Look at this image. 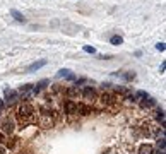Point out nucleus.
Segmentation results:
<instances>
[{
  "instance_id": "3",
  "label": "nucleus",
  "mask_w": 166,
  "mask_h": 154,
  "mask_svg": "<svg viewBox=\"0 0 166 154\" xmlns=\"http://www.w3.org/2000/svg\"><path fill=\"white\" fill-rule=\"evenodd\" d=\"M0 127H2V133H12L14 132V122L10 120V117H5V118L2 120Z\"/></svg>"
},
{
  "instance_id": "23",
  "label": "nucleus",
  "mask_w": 166,
  "mask_h": 154,
  "mask_svg": "<svg viewBox=\"0 0 166 154\" xmlns=\"http://www.w3.org/2000/svg\"><path fill=\"white\" fill-rule=\"evenodd\" d=\"M2 142H4V133L0 132V144H2Z\"/></svg>"
},
{
  "instance_id": "18",
  "label": "nucleus",
  "mask_w": 166,
  "mask_h": 154,
  "mask_svg": "<svg viewBox=\"0 0 166 154\" xmlns=\"http://www.w3.org/2000/svg\"><path fill=\"white\" fill-rule=\"evenodd\" d=\"M123 77L127 81H134L135 79V72H129V74H123Z\"/></svg>"
},
{
  "instance_id": "22",
  "label": "nucleus",
  "mask_w": 166,
  "mask_h": 154,
  "mask_svg": "<svg viewBox=\"0 0 166 154\" xmlns=\"http://www.w3.org/2000/svg\"><path fill=\"white\" fill-rule=\"evenodd\" d=\"M0 154H7V149L2 146V144H0Z\"/></svg>"
},
{
  "instance_id": "2",
  "label": "nucleus",
  "mask_w": 166,
  "mask_h": 154,
  "mask_svg": "<svg viewBox=\"0 0 166 154\" xmlns=\"http://www.w3.org/2000/svg\"><path fill=\"white\" fill-rule=\"evenodd\" d=\"M40 125L48 128V127L53 125V117H51V111H48L46 108H41V115H40Z\"/></svg>"
},
{
  "instance_id": "19",
  "label": "nucleus",
  "mask_w": 166,
  "mask_h": 154,
  "mask_svg": "<svg viewBox=\"0 0 166 154\" xmlns=\"http://www.w3.org/2000/svg\"><path fill=\"white\" fill-rule=\"evenodd\" d=\"M84 51H86V53H96V50L93 48V46H87V45L84 46Z\"/></svg>"
},
{
  "instance_id": "24",
  "label": "nucleus",
  "mask_w": 166,
  "mask_h": 154,
  "mask_svg": "<svg viewBox=\"0 0 166 154\" xmlns=\"http://www.w3.org/2000/svg\"><path fill=\"white\" fill-rule=\"evenodd\" d=\"M2 108H4V101H2V99H0V110H2Z\"/></svg>"
},
{
  "instance_id": "9",
  "label": "nucleus",
  "mask_w": 166,
  "mask_h": 154,
  "mask_svg": "<svg viewBox=\"0 0 166 154\" xmlns=\"http://www.w3.org/2000/svg\"><path fill=\"white\" fill-rule=\"evenodd\" d=\"M77 113H81V115H89V113H93V106H89V105H77Z\"/></svg>"
},
{
  "instance_id": "1",
  "label": "nucleus",
  "mask_w": 166,
  "mask_h": 154,
  "mask_svg": "<svg viewBox=\"0 0 166 154\" xmlns=\"http://www.w3.org/2000/svg\"><path fill=\"white\" fill-rule=\"evenodd\" d=\"M17 118L21 123H29V122H33L35 118V108L31 103H22L19 106V110H17Z\"/></svg>"
},
{
  "instance_id": "13",
  "label": "nucleus",
  "mask_w": 166,
  "mask_h": 154,
  "mask_svg": "<svg viewBox=\"0 0 166 154\" xmlns=\"http://www.w3.org/2000/svg\"><path fill=\"white\" fill-rule=\"evenodd\" d=\"M10 15L14 17L15 21H19V22H24V21H26V17H24V15H22L19 10H15V9H10Z\"/></svg>"
},
{
  "instance_id": "21",
  "label": "nucleus",
  "mask_w": 166,
  "mask_h": 154,
  "mask_svg": "<svg viewBox=\"0 0 166 154\" xmlns=\"http://www.w3.org/2000/svg\"><path fill=\"white\" fill-rule=\"evenodd\" d=\"M158 146H159V149H161V151H163V149H165V139L158 140Z\"/></svg>"
},
{
  "instance_id": "12",
  "label": "nucleus",
  "mask_w": 166,
  "mask_h": 154,
  "mask_svg": "<svg viewBox=\"0 0 166 154\" xmlns=\"http://www.w3.org/2000/svg\"><path fill=\"white\" fill-rule=\"evenodd\" d=\"M140 105H142V108H152V106L156 105V101H154L151 96H147V98H144L140 101Z\"/></svg>"
},
{
  "instance_id": "8",
  "label": "nucleus",
  "mask_w": 166,
  "mask_h": 154,
  "mask_svg": "<svg viewBox=\"0 0 166 154\" xmlns=\"http://www.w3.org/2000/svg\"><path fill=\"white\" fill-rule=\"evenodd\" d=\"M46 65V60H38V62H35V63H31L28 67V72H35V70H38V69H41V67H45Z\"/></svg>"
},
{
  "instance_id": "20",
  "label": "nucleus",
  "mask_w": 166,
  "mask_h": 154,
  "mask_svg": "<svg viewBox=\"0 0 166 154\" xmlns=\"http://www.w3.org/2000/svg\"><path fill=\"white\" fill-rule=\"evenodd\" d=\"M156 48H158L159 51H165V43H158V45H156Z\"/></svg>"
},
{
  "instance_id": "25",
  "label": "nucleus",
  "mask_w": 166,
  "mask_h": 154,
  "mask_svg": "<svg viewBox=\"0 0 166 154\" xmlns=\"http://www.w3.org/2000/svg\"><path fill=\"white\" fill-rule=\"evenodd\" d=\"M159 154H165V153H163V151H161V153H159Z\"/></svg>"
},
{
  "instance_id": "11",
  "label": "nucleus",
  "mask_w": 166,
  "mask_h": 154,
  "mask_svg": "<svg viewBox=\"0 0 166 154\" xmlns=\"http://www.w3.org/2000/svg\"><path fill=\"white\" fill-rule=\"evenodd\" d=\"M58 77H65V79H70V81H74L76 79V76L74 74H70V70L67 69H62V70H58V74H57Z\"/></svg>"
},
{
  "instance_id": "17",
  "label": "nucleus",
  "mask_w": 166,
  "mask_h": 154,
  "mask_svg": "<svg viewBox=\"0 0 166 154\" xmlns=\"http://www.w3.org/2000/svg\"><path fill=\"white\" fill-rule=\"evenodd\" d=\"M46 84H48V81H46V79H45V81H41L40 84H36V86H35V94H38V92L41 91V89H43V87H45Z\"/></svg>"
},
{
  "instance_id": "6",
  "label": "nucleus",
  "mask_w": 166,
  "mask_h": 154,
  "mask_svg": "<svg viewBox=\"0 0 166 154\" xmlns=\"http://www.w3.org/2000/svg\"><path fill=\"white\" fill-rule=\"evenodd\" d=\"M101 101H103V105L111 106V105H115V103H117V98H115L111 92H104L103 96H101Z\"/></svg>"
},
{
  "instance_id": "14",
  "label": "nucleus",
  "mask_w": 166,
  "mask_h": 154,
  "mask_svg": "<svg viewBox=\"0 0 166 154\" xmlns=\"http://www.w3.org/2000/svg\"><path fill=\"white\" fill-rule=\"evenodd\" d=\"M31 89H33V84H26V86H22L21 89H19V94H22V96H24V98H26V96H28L29 94V91H31Z\"/></svg>"
},
{
  "instance_id": "15",
  "label": "nucleus",
  "mask_w": 166,
  "mask_h": 154,
  "mask_svg": "<svg viewBox=\"0 0 166 154\" xmlns=\"http://www.w3.org/2000/svg\"><path fill=\"white\" fill-rule=\"evenodd\" d=\"M110 43H111V45H115V46H117V45H122V43H123V38L118 36V34H115V36H111Z\"/></svg>"
},
{
  "instance_id": "10",
  "label": "nucleus",
  "mask_w": 166,
  "mask_h": 154,
  "mask_svg": "<svg viewBox=\"0 0 166 154\" xmlns=\"http://www.w3.org/2000/svg\"><path fill=\"white\" fill-rule=\"evenodd\" d=\"M139 154H152V146L151 144H140L137 149Z\"/></svg>"
},
{
  "instance_id": "4",
  "label": "nucleus",
  "mask_w": 166,
  "mask_h": 154,
  "mask_svg": "<svg viewBox=\"0 0 166 154\" xmlns=\"http://www.w3.org/2000/svg\"><path fill=\"white\" fill-rule=\"evenodd\" d=\"M82 98L86 101H93V99H96V91L93 89V87H84L82 89Z\"/></svg>"
},
{
  "instance_id": "5",
  "label": "nucleus",
  "mask_w": 166,
  "mask_h": 154,
  "mask_svg": "<svg viewBox=\"0 0 166 154\" xmlns=\"http://www.w3.org/2000/svg\"><path fill=\"white\" fill-rule=\"evenodd\" d=\"M17 98H19V92H17V91L5 89V101H7V105H12V103H14Z\"/></svg>"
},
{
  "instance_id": "16",
  "label": "nucleus",
  "mask_w": 166,
  "mask_h": 154,
  "mask_svg": "<svg viewBox=\"0 0 166 154\" xmlns=\"http://www.w3.org/2000/svg\"><path fill=\"white\" fill-rule=\"evenodd\" d=\"M144 98H147V92L145 91H137L134 94V99H137V101H142Z\"/></svg>"
},
{
  "instance_id": "7",
  "label": "nucleus",
  "mask_w": 166,
  "mask_h": 154,
  "mask_svg": "<svg viewBox=\"0 0 166 154\" xmlns=\"http://www.w3.org/2000/svg\"><path fill=\"white\" fill-rule=\"evenodd\" d=\"M63 108H65V111L69 113V115H76L77 113V105L74 103V101H65Z\"/></svg>"
}]
</instances>
